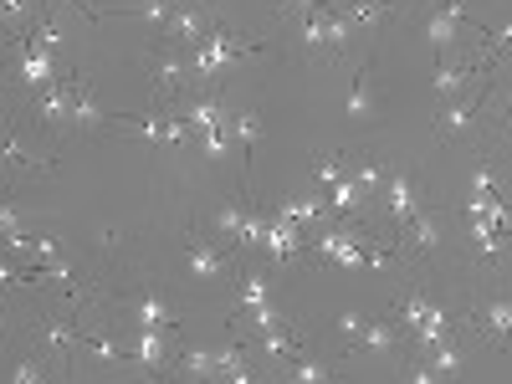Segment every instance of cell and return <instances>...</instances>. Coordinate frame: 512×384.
Segmentation results:
<instances>
[{"instance_id": "obj_1", "label": "cell", "mask_w": 512, "mask_h": 384, "mask_svg": "<svg viewBox=\"0 0 512 384\" xmlns=\"http://www.w3.org/2000/svg\"><path fill=\"white\" fill-rule=\"evenodd\" d=\"M52 169H57V159L41 154V149L26 139L21 123L0 118V175H52Z\"/></svg>"}, {"instance_id": "obj_2", "label": "cell", "mask_w": 512, "mask_h": 384, "mask_svg": "<svg viewBox=\"0 0 512 384\" xmlns=\"http://www.w3.org/2000/svg\"><path fill=\"white\" fill-rule=\"evenodd\" d=\"M118 128L144 139V144H185L195 134V128L185 123V113H123Z\"/></svg>"}, {"instance_id": "obj_3", "label": "cell", "mask_w": 512, "mask_h": 384, "mask_svg": "<svg viewBox=\"0 0 512 384\" xmlns=\"http://www.w3.org/2000/svg\"><path fill=\"white\" fill-rule=\"evenodd\" d=\"M149 82H154V98H180L190 88V62H185V47L164 41V47L149 57Z\"/></svg>"}, {"instance_id": "obj_4", "label": "cell", "mask_w": 512, "mask_h": 384, "mask_svg": "<svg viewBox=\"0 0 512 384\" xmlns=\"http://www.w3.org/2000/svg\"><path fill=\"white\" fill-rule=\"evenodd\" d=\"M492 113V93H477V98H451L441 113H436V139L451 144V139H466L472 128Z\"/></svg>"}, {"instance_id": "obj_5", "label": "cell", "mask_w": 512, "mask_h": 384, "mask_svg": "<svg viewBox=\"0 0 512 384\" xmlns=\"http://www.w3.org/2000/svg\"><path fill=\"white\" fill-rule=\"evenodd\" d=\"M210 26H216V21H210L200 6H195V0H175V11H169V21H164V31H159V41H175V47H200V41H205V31Z\"/></svg>"}, {"instance_id": "obj_6", "label": "cell", "mask_w": 512, "mask_h": 384, "mask_svg": "<svg viewBox=\"0 0 512 384\" xmlns=\"http://www.w3.org/2000/svg\"><path fill=\"white\" fill-rule=\"evenodd\" d=\"M72 88H77V77H57L52 88H41L36 103H31V123H41V128L72 123Z\"/></svg>"}, {"instance_id": "obj_7", "label": "cell", "mask_w": 512, "mask_h": 384, "mask_svg": "<svg viewBox=\"0 0 512 384\" xmlns=\"http://www.w3.org/2000/svg\"><path fill=\"white\" fill-rule=\"evenodd\" d=\"M487 77V67L482 62H451V57H436V72H431V88H436V98L441 103H451V98H461L472 82H482Z\"/></svg>"}, {"instance_id": "obj_8", "label": "cell", "mask_w": 512, "mask_h": 384, "mask_svg": "<svg viewBox=\"0 0 512 384\" xmlns=\"http://www.w3.org/2000/svg\"><path fill=\"white\" fill-rule=\"evenodd\" d=\"M185 272L195 282H216V277L231 272V262H226V251L216 241H205L200 231H190V241H185Z\"/></svg>"}, {"instance_id": "obj_9", "label": "cell", "mask_w": 512, "mask_h": 384, "mask_svg": "<svg viewBox=\"0 0 512 384\" xmlns=\"http://www.w3.org/2000/svg\"><path fill=\"white\" fill-rule=\"evenodd\" d=\"M384 210H390L395 246H400V241H405V226H410V216L420 210V190H415V180H410V175H390V180H384Z\"/></svg>"}, {"instance_id": "obj_10", "label": "cell", "mask_w": 512, "mask_h": 384, "mask_svg": "<svg viewBox=\"0 0 512 384\" xmlns=\"http://www.w3.org/2000/svg\"><path fill=\"white\" fill-rule=\"evenodd\" d=\"M461 26H466V6H461V0H446V6H436L431 16H425V41H431L436 57H446L456 47Z\"/></svg>"}, {"instance_id": "obj_11", "label": "cell", "mask_w": 512, "mask_h": 384, "mask_svg": "<svg viewBox=\"0 0 512 384\" xmlns=\"http://www.w3.org/2000/svg\"><path fill=\"white\" fill-rule=\"evenodd\" d=\"M128 318H134V328H180V313L164 303L159 292H149V287H139V292H128Z\"/></svg>"}, {"instance_id": "obj_12", "label": "cell", "mask_w": 512, "mask_h": 384, "mask_svg": "<svg viewBox=\"0 0 512 384\" xmlns=\"http://www.w3.org/2000/svg\"><path fill=\"white\" fill-rule=\"evenodd\" d=\"M77 338H82V323H72V318H36V349L41 354L67 359V354H77Z\"/></svg>"}, {"instance_id": "obj_13", "label": "cell", "mask_w": 512, "mask_h": 384, "mask_svg": "<svg viewBox=\"0 0 512 384\" xmlns=\"http://www.w3.org/2000/svg\"><path fill=\"white\" fill-rule=\"evenodd\" d=\"M226 118H231V108H226V98H221V93H195V98H185V123L195 128V134L226 128Z\"/></svg>"}, {"instance_id": "obj_14", "label": "cell", "mask_w": 512, "mask_h": 384, "mask_svg": "<svg viewBox=\"0 0 512 384\" xmlns=\"http://www.w3.org/2000/svg\"><path fill=\"white\" fill-rule=\"evenodd\" d=\"M72 123L82 128V134H98V128L113 123V118L103 113V103H98V93H93L88 77H77V88H72Z\"/></svg>"}, {"instance_id": "obj_15", "label": "cell", "mask_w": 512, "mask_h": 384, "mask_svg": "<svg viewBox=\"0 0 512 384\" xmlns=\"http://www.w3.org/2000/svg\"><path fill=\"white\" fill-rule=\"evenodd\" d=\"M277 216L292 221V226H323L328 221V195H282L277 200Z\"/></svg>"}, {"instance_id": "obj_16", "label": "cell", "mask_w": 512, "mask_h": 384, "mask_svg": "<svg viewBox=\"0 0 512 384\" xmlns=\"http://www.w3.org/2000/svg\"><path fill=\"white\" fill-rule=\"evenodd\" d=\"M477 333L487 338V344L492 349H507V328H512V303H507V297H492V303H482L477 308Z\"/></svg>"}, {"instance_id": "obj_17", "label": "cell", "mask_w": 512, "mask_h": 384, "mask_svg": "<svg viewBox=\"0 0 512 384\" xmlns=\"http://www.w3.org/2000/svg\"><path fill=\"white\" fill-rule=\"evenodd\" d=\"M318 26H323V52L328 57H344L349 41H354V21L338 11V6H318Z\"/></svg>"}, {"instance_id": "obj_18", "label": "cell", "mask_w": 512, "mask_h": 384, "mask_svg": "<svg viewBox=\"0 0 512 384\" xmlns=\"http://www.w3.org/2000/svg\"><path fill=\"white\" fill-rule=\"evenodd\" d=\"M256 344H262V354L272 359V364H287L292 354H303V338L292 333V323H272V328H262V333H251Z\"/></svg>"}, {"instance_id": "obj_19", "label": "cell", "mask_w": 512, "mask_h": 384, "mask_svg": "<svg viewBox=\"0 0 512 384\" xmlns=\"http://www.w3.org/2000/svg\"><path fill=\"white\" fill-rule=\"evenodd\" d=\"M226 134H231V144H236V149L246 154V164H251L256 144H262V113H256V108L231 113V118H226Z\"/></svg>"}, {"instance_id": "obj_20", "label": "cell", "mask_w": 512, "mask_h": 384, "mask_svg": "<svg viewBox=\"0 0 512 384\" xmlns=\"http://www.w3.org/2000/svg\"><path fill=\"white\" fill-rule=\"evenodd\" d=\"M77 349H82V354H93L98 364H128V344H123V338H108L103 328H82Z\"/></svg>"}, {"instance_id": "obj_21", "label": "cell", "mask_w": 512, "mask_h": 384, "mask_svg": "<svg viewBox=\"0 0 512 384\" xmlns=\"http://www.w3.org/2000/svg\"><path fill=\"white\" fill-rule=\"evenodd\" d=\"M169 369H175L180 379H216V349L190 344V349H180L175 359H169Z\"/></svg>"}, {"instance_id": "obj_22", "label": "cell", "mask_w": 512, "mask_h": 384, "mask_svg": "<svg viewBox=\"0 0 512 384\" xmlns=\"http://www.w3.org/2000/svg\"><path fill=\"white\" fill-rule=\"evenodd\" d=\"M36 16H41V0H0V26L11 36H26Z\"/></svg>"}, {"instance_id": "obj_23", "label": "cell", "mask_w": 512, "mask_h": 384, "mask_svg": "<svg viewBox=\"0 0 512 384\" xmlns=\"http://www.w3.org/2000/svg\"><path fill=\"white\" fill-rule=\"evenodd\" d=\"M354 344H364L369 354H395L400 349V328L395 323H364Z\"/></svg>"}, {"instance_id": "obj_24", "label": "cell", "mask_w": 512, "mask_h": 384, "mask_svg": "<svg viewBox=\"0 0 512 384\" xmlns=\"http://www.w3.org/2000/svg\"><path fill=\"white\" fill-rule=\"evenodd\" d=\"M246 210H251V195H246V190H236V195L216 210V221H210V226H216V236H226V241H231V236H236V226L246 221Z\"/></svg>"}, {"instance_id": "obj_25", "label": "cell", "mask_w": 512, "mask_h": 384, "mask_svg": "<svg viewBox=\"0 0 512 384\" xmlns=\"http://www.w3.org/2000/svg\"><path fill=\"white\" fill-rule=\"evenodd\" d=\"M282 379H292V384H328L333 369H323V364L308 359V354H292V359L282 364Z\"/></svg>"}, {"instance_id": "obj_26", "label": "cell", "mask_w": 512, "mask_h": 384, "mask_svg": "<svg viewBox=\"0 0 512 384\" xmlns=\"http://www.w3.org/2000/svg\"><path fill=\"white\" fill-rule=\"evenodd\" d=\"M344 113H349L354 123L374 113V72H369V67H359V77H354V88H349V108H344Z\"/></svg>"}, {"instance_id": "obj_27", "label": "cell", "mask_w": 512, "mask_h": 384, "mask_svg": "<svg viewBox=\"0 0 512 384\" xmlns=\"http://www.w3.org/2000/svg\"><path fill=\"white\" fill-rule=\"evenodd\" d=\"M425 354H431L436 379H461L466 359H461V349H456V338H441V344H436V349H425Z\"/></svg>"}, {"instance_id": "obj_28", "label": "cell", "mask_w": 512, "mask_h": 384, "mask_svg": "<svg viewBox=\"0 0 512 384\" xmlns=\"http://www.w3.org/2000/svg\"><path fill=\"white\" fill-rule=\"evenodd\" d=\"M169 11H175V0H139V6H128L123 16H134V21H144V26H149V36L159 41V31H164Z\"/></svg>"}, {"instance_id": "obj_29", "label": "cell", "mask_w": 512, "mask_h": 384, "mask_svg": "<svg viewBox=\"0 0 512 384\" xmlns=\"http://www.w3.org/2000/svg\"><path fill=\"white\" fill-rule=\"evenodd\" d=\"M267 297H272L267 272H241V282H236V308H256V303H267Z\"/></svg>"}, {"instance_id": "obj_30", "label": "cell", "mask_w": 512, "mask_h": 384, "mask_svg": "<svg viewBox=\"0 0 512 384\" xmlns=\"http://www.w3.org/2000/svg\"><path fill=\"white\" fill-rule=\"evenodd\" d=\"M425 308H431V303H425V292L400 297V303H395V328H400V333H415V328H420V318H425Z\"/></svg>"}, {"instance_id": "obj_31", "label": "cell", "mask_w": 512, "mask_h": 384, "mask_svg": "<svg viewBox=\"0 0 512 384\" xmlns=\"http://www.w3.org/2000/svg\"><path fill=\"white\" fill-rule=\"evenodd\" d=\"M328 190H333L328 216H359V185H354V180H338V185H328Z\"/></svg>"}, {"instance_id": "obj_32", "label": "cell", "mask_w": 512, "mask_h": 384, "mask_svg": "<svg viewBox=\"0 0 512 384\" xmlns=\"http://www.w3.org/2000/svg\"><path fill=\"white\" fill-rule=\"evenodd\" d=\"M313 180H318V190L338 185V180H344V159H338V154H318L313 159Z\"/></svg>"}, {"instance_id": "obj_33", "label": "cell", "mask_w": 512, "mask_h": 384, "mask_svg": "<svg viewBox=\"0 0 512 384\" xmlns=\"http://www.w3.org/2000/svg\"><path fill=\"white\" fill-rule=\"evenodd\" d=\"M11 287H31V272L16 267V256L0 251V292H11Z\"/></svg>"}, {"instance_id": "obj_34", "label": "cell", "mask_w": 512, "mask_h": 384, "mask_svg": "<svg viewBox=\"0 0 512 384\" xmlns=\"http://www.w3.org/2000/svg\"><path fill=\"white\" fill-rule=\"evenodd\" d=\"M52 369H47V354L41 359H21L16 369H11V384H36V379H47Z\"/></svg>"}, {"instance_id": "obj_35", "label": "cell", "mask_w": 512, "mask_h": 384, "mask_svg": "<svg viewBox=\"0 0 512 384\" xmlns=\"http://www.w3.org/2000/svg\"><path fill=\"white\" fill-rule=\"evenodd\" d=\"M354 185H359V190H369V195H374V190H384V169H379L374 159H364V164L354 169Z\"/></svg>"}, {"instance_id": "obj_36", "label": "cell", "mask_w": 512, "mask_h": 384, "mask_svg": "<svg viewBox=\"0 0 512 384\" xmlns=\"http://www.w3.org/2000/svg\"><path fill=\"white\" fill-rule=\"evenodd\" d=\"M16 231H26V216L16 210V200H0V236H16Z\"/></svg>"}, {"instance_id": "obj_37", "label": "cell", "mask_w": 512, "mask_h": 384, "mask_svg": "<svg viewBox=\"0 0 512 384\" xmlns=\"http://www.w3.org/2000/svg\"><path fill=\"white\" fill-rule=\"evenodd\" d=\"M472 195H497V169L492 164H477L472 169Z\"/></svg>"}, {"instance_id": "obj_38", "label": "cell", "mask_w": 512, "mask_h": 384, "mask_svg": "<svg viewBox=\"0 0 512 384\" xmlns=\"http://www.w3.org/2000/svg\"><path fill=\"white\" fill-rule=\"evenodd\" d=\"M318 6H328V0H277V11H282L287 21H297V16H308V11H318Z\"/></svg>"}, {"instance_id": "obj_39", "label": "cell", "mask_w": 512, "mask_h": 384, "mask_svg": "<svg viewBox=\"0 0 512 384\" xmlns=\"http://www.w3.org/2000/svg\"><path fill=\"white\" fill-rule=\"evenodd\" d=\"M359 328H364V318H359V313H344V318H338V333H344L349 344H354V338H359Z\"/></svg>"}, {"instance_id": "obj_40", "label": "cell", "mask_w": 512, "mask_h": 384, "mask_svg": "<svg viewBox=\"0 0 512 384\" xmlns=\"http://www.w3.org/2000/svg\"><path fill=\"white\" fill-rule=\"evenodd\" d=\"M410 379H415V384H436V369L420 364V369H410Z\"/></svg>"}, {"instance_id": "obj_41", "label": "cell", "mask_w": 512, "mask_h": 384, "mask_svg": "<svg viewBox=\"0 0 512 384\" xmlns=\"http://www.w3.org/2000/svg\"><path fill=\"white\" fill-rule=\"evenodd\" d=\"M47 6H57V0H47ZM67 6H77V11H82V16H98V11H93V6H88V0H67Z\"/></svg>"}, {"instance_id": "obj_42", "label": "cell", "mask_w": 512, "mask_h": 384, "mask_svg": "<svg viewBox=\"0 0 512 384\" xmlns=\"http://www.w3.org/2000/svg\"><path fill=\"white\" fill-rule=\"evenodd\" d=\"M0 333H6V303H0Z\"/></svg>"}]
</instances>
